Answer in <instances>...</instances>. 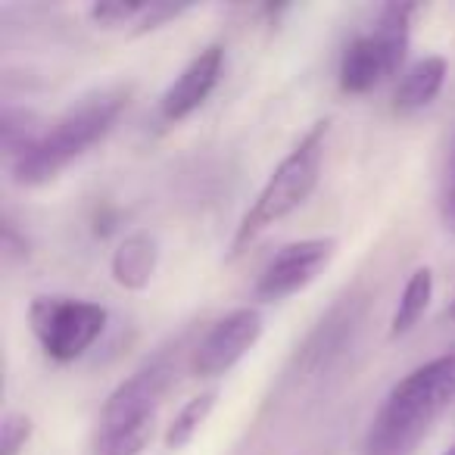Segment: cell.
<instances>
[{
  "label": "cell",
  "instance_id": "cell-2",
  "mask_svg": "<svg viewBox=\"0 0 455 455\" xmlns=\"http://www.w3.org/2000/svg\"><path fill=\"white\" fill-rule=\"evenodd\" d=\"M452 403L455 353H446L405 374L387 393L365 434L362 455H411Z\"/></svg>",
  "mask_w": 455,
  "mask_h": 455
},
{
  "label": "cell",
  "instance_id": "cell-19",
  "mask_svg": "<svg viewBox=\"0 0 455 455\" xmlns=\"http://www.w3.org/2000/svg\"><path fill=\"white\" fill-rule=\"evenodd\" d=\"M4 253H7L10 259H26L28 256L26 235L16 231V221L10 219V215H4Z\"/></svg>",
  "mask_w": 455,
  "mask_h": 455
},
{
  "label": "cell",
  "instance_id": "cell-13",
  "mask_svg": "<svg viewBox=\"0 0 455 455\" xmlns=\"http://www.w3.org/2000/svg\"><path fill=\"white\" fill-rule=\"evenodd\" d=\"M215 399H219V393L215 390H206V393H200V396L188 399V403L181 405V411L172 418L169 430H165V449L178 452V449L188 446V443L200 434L203 424H206L209 411L215 409Z\"/></svg>",
  "mask_w": 455,
  "mask_h": 455
},
{
  "label": "cell",
  "instance_id": "cell-9",
  "mask_svg": "<svg viewBox=\"0 0 455 455\" xmlns=\"http://www.w3.org/2000/svg\"><path fill=\"white\" fill-rule=\"evenodd\" d=\"M221 66H225V51L221 44H209L206 51H200L188 66L181 69V76L163 91L159 97V119L163 122H181L188 119L194 109H200L209 100V94L215 91L221 78Z\"/></svg>",
  "mask_w": 455,
  "mask_h": 455
},
{
  "label": "cell",
  "instance_id": "cell-7",
  "mask_svg": "<svg viewBox=\"0 0 455 455\" xmlns=\"http://www.w3.org/2000/svg\"><path fill=\"white\" fill-rule=\"evenodd\" d=\"M262 328H266L262 312L253 309V306L228 312L225 318H219V322L190 347L188 368L196 378H219V374H228L256 343H259Z\"/></svg>",
  "mask_w": 455,
  "mask_h": 455
},
{
  "label": "cell",
  "instance_id": "cell-3",
  "mask_svg": "<svg viewBox=\"0 0 455 455\" xmlns=\"http://www.w3.org/2000/svg\"><path fill=\"white\" fill-rule=\"evenodd\" d=\"M181 368V343L159 349L107 396L97 418L91 455H140L150 443L153 421Z\"/></svg>",
  "mask_w": 455,
  "mask_h": 455
},
{
  "label": "cell",
  "instance_id": "cell-11",
  "mask_svg": "<svg viewBox=\"0 0 455 455\" xmlns=\"http://www.w3.org/2000/svg\"><path fill=\"white\" fill-rule=\"evenodd\" d=\"M446 60L443 57H424L418 60L415 66H409L399 82L396 94H393V109L399 116H411L421 113L424 107L436 100V94L443 91V82H446Z\"/></svg>",
  "mask_w": 455,
  "mask_h": 455
},
{
  "label": "cell",
  "instance_id": "cell-12",
  "mask_svg": "<svg viewBox=\"0 0 455 455\" xmlns=\"http://www.w3.org/2000/svg\"><path fill=\"white\" fill-rule=\"evenodd\" d=\"M430 297H434V272H430L427 266H421L405 281L403 297H399L396 309H393V318H390V337L409 334V331L421 322L424 312H427Z\"/></svg>",
  "mask_w": 455,
  "mask_h": 455
},
{
  "label": "cell",
  "instance_id": "cell-14",
  "mask_svg": "<svg viewBox=\"0 0 455 455\" xmlns=\"http://www.w3.org/2000/svg\"><path fill=\"white\" fill-rule=\"evenodd\" d=\"M0 134H4V153H7L10 165L35 147V140L44 134V128L38 125V116L28 113V109H4V119H0Z\"/></svg>",
  "mask_w": 455,
  "mask_h": 455
},
{
  "label": "cell",
  "instance_id": "cell-18",
  "mask_svg": "<svg viewBox=\"0 0 455 455\" xmlns=\"http://www.w3.org/2000/svg\"><path fill=\"white\" fill-rule=\"evenodd\" d=\"M181 13H188V7H175V4H144V13H140V20L134 22L132 32L134 35L153 32V28H159V26H165V22L178 20Z\"/></svg>",
  "mask_w": 455,
  "mask_h": 455
},
{
  "label": "cell",
  "instance_id": "cell-10",
  "mask_svg": "<svg viewBox=\"0 0 455 455\" xmlns=\"http://www.w3.org/2000/svg\"><path fill=\"white\" fill-rule=\"evenodd\" d=\"M159 262V247L150 235L138 231V235H128L119 247L113 250V259H109V272L113 281L125 291H144L147 284L156 275Z\"/></svg>",
  "mask_w": 455,
  "mask_h": 455
},
{
  "label": "cell",
  "instance_id": "cell-21",
  "mask_svg": "<svg viewBox=\"0 0 455 455\" xmlns=\"http://www.w3.org/2000/svg\"><path fill=\"white\" fill-rule=\"evenodd\" d=\"M446 455H455V446H452V449H449V452H446Z\"/></svg>",
  "mask_w": 455,
  "mask_h": 455
},
{
  "label": "cell",
  "instance_id": "cell-6",
  "mask_svg": "<svg viewBox=\"0 0 455 455\" xmlns=\"http://www.w3.org/2000/svg\"><path fill=\"white\" fill-rule=\"evenodd\" d=\"M109 312L100 303L76 297H35L28 306V324L41 349L53 362H76L100 340Z\"/></svg>",
  "mask_w": 455,
  "mask_h": 455
},
{
  "label": "cell",
  "instance_id": "cell-16",
  "mask_svg": "<svg viewBox=\"0 0 455 455\" xmlns=\"http://www.w3.org/2000/svg\"><path fill=\"white\" fill-rule=\"evenodd\" d=\"M35 434V424L22 411H7L0 424V455H20Z\"/></svg>",
  "mask_w": 455,
  "mask_h": 455
},
{
  "label": "cell",
  "instance_id": "cell-1",
  "mask_svg": "<svg viewBox=\"0 0 455 455\" xmlns=\"http://www.w3.org/2000/svg\"><path fill=\"white\" fill-rule=\"evenodd\" d=\"M128 103H132L128 84H109V88H97L91 94L78 97L69 109H63L44 128L35 147H28L10 165L13 181L22 184V188H41V184L53 181L66 165L84 156L97 140H103L113 132V125L128 109Z\"/></svg>",
  "mask_w": 455,
  "mask_h": 455
},
{
  "label": "cell",
  "instance_id": "cell-15",
  "mask_svg": "<svg viewBox=\"0 0 455 455\" xmlns=\"http://www.w3.org/2000/svg\"><path fill=\"white\" fill-rule=\"evenodd\" d=\"M436 209H440V221L449 235H455V125L449 134L446 153H443L440 165V181H436Z\"/></svg>",
  "mask_w": 455,
  "mask_h": 455
},
{
  "label": "cell",
  "instance_id": "cell-17",
  "mask_svg": "<svg viewBox=\"0 0 455 455\" xmlns=\"http://www.w3.org/2000/svg\"><path fill=\"white\" fill-rule=\"evenodd\" d=\"M140 13H144V4H94L88 10L91 22L100 28H125V26L134 28Z\"/></svg>",
  "mask_w": 455,
  "mask_h": 455
},
{
  "label": "cell",
  "instance_id": "cell-4",
  "mask_svg": "<svg viewBox=\"0 0 455 455\" xmlns=\"http://www.w3.org/2000/svg\"><path fill=\"white\" fill-rule=\"evenodd\" d=\"M328 132H331L328 119L315 122V125L303 134V140L281 159V165L268 175L266 188L259 190L253 206L247 209V215H243L241 225H237L235 241H231V256L243 253L266 228L278 225L281 219H287L293 209H299L309 200L318 184V175H322Z\"/></svg>",
  "mask_w": 455,
  "mask_h": 455
},
{
  "label": "cell",
  "instance_id": "cell-20",
  "mask_svg": "<svg viewBox=\"0 0 455 455\" xmlns=\"http://www.w3.org/2000/svg\"><path fill=\"white\" fill-rule=\"evenodd\" d=\"M446 315H449V318H455V299H452V303H449V309H446Z\"/></svg>",
  "mask_w": 455,
  "mask_h": 455
},
{
  "label": "cell",
  "instance_id": "cell-5",
  "mask_svg": "<svg viewBox=\"0 0 455 455\" xmlns=\"http://www.w3.org/2000/svg\"><path fill=\"white\" fill-rule=\"evenodd\" d=\"M415 13V4H387L371 26L349 41L340 57V88L347 94H368L396 76L409 53Z\"/></svg>",
  "mask_w": 455,
  "mask_h": 455
},
{
  "label": "cell",
  "instance_id": "cell-8",
  "mask_svg": "<svg viewBox=\"0 0 455 455\" xmlns=\"http://www.w3.org/2000/svg\"><path fill=\"white\" fill-rule=\"evenodd\" d=\"M334 253H337L334 237H309V241L287 243L262 268L259 281H256V297L266 299V303L293 297V293L309 287L328 268Z\"/></svg>",
  "mask_w": 455,
  "mask_h": 455
}]
</instances>
